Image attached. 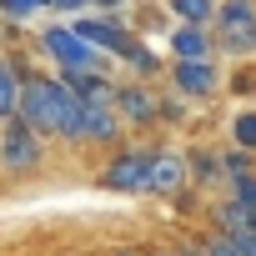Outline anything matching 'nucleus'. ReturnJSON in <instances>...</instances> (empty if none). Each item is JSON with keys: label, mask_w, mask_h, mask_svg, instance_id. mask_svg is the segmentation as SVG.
<instances>
[{"label": "nucleus", "mask_w": 256, "mask_h": 256, "mask_svg": "<svg viewBox=\"0 0 256 256\" xmlns=\"http://www.w3.org/2000/svg\"><path fill=\"white\" fill-rule=\"evenodd\" d=\"M50 0H0V20H10V26H30L36 16H46Z\"/></svg>", "instance_id": "nucleus-18"}, {"label": "nucleus", "mask_w": 256, "mask_h": 256, "mask_svg": "<svg viewBox=\"0 0 256 256\" xmlns=\"http://www.w3.org/2000/svg\"><path fill=\"white\" fill-rule=\"evenodd\" d=\"M131 0H96V10H126Z\"/></svg>", "instance_id": "nucleus-24"}, {"label": "nucleus", "mask_w": 256, "mask_h": 256, "mask_svg": "<svg viewBox=\"0 0 256 256\" xmlns=\"http://www.w3.org/2000/svg\"><path fill=\"white\" fill-rule=\"evenodd\" d=\"M191 181H186V151H176V146H166V141H156V156H151V186H146V196H156V201H171L176 191H186Z\"/></svg>", "instance_id": "nucleus-10"}, {"label": "nucleus", "mask_w": 256, "mask_h": 256, "mask_svg": "<svg viewBox=\"0 0 256 256\" xmlns=\"http://www.w3.org/2000/svg\"><path fill=\"white\" fill-rule=\"evenodd\" d=\"M171 26H176V20L166 16V6H141V16L131 20V30H136V36H146V40H151V36H161V30H171Z\"/></svg>", "instance_id": "nucleus-19"}, {"label": "nucleus", "mask_w": 256, "mask_h": 256, "mask_svg": "<svg viewBox=\"0 0 256 256\" xmlns=\"http://www.w3.org/2000/svg\"><path fill=\"white\" fill-rule=\"evenodd\" d=\"M16 70H20V120L46 141V146H60L70 156H80V100L76 90H66V80L56 70H40L30 56L10 50Z\"/></svg>", "instance_id": "nucleus-1"}, {"label": "nucleus", "mask_w": 256, "mask_h": 256, "mask_svg": "<svg viewBox=\"0 0 256 256\" xmlns=\"http://www.w3.org/2000/svg\"><path fill=\"white\" fill-rule=\"evenodd\" d=\"M116 66H126V76H136V80H166L171 56H161V50H156L146 36H136L131 46H126V56H120Z\"/></svg>", "instance_id": "nucleus-13"}, {"label": "nucleus", "mask_w": 256, "mask_h": 256, "mask_svg": "<svg viewBox=\"0 0 256 256\" xmlns=\"http://www.w3.org/2000/svg\"><path fill=\"white\" fill-rule=\"evenodd\" d=\"M151 156H156V141H120L110 156L96 161V186L110 191V196H146L151 186Z\"/></svg>", "instance_id": "nucleus-2"}, {"label": "nucleus", "mask_w": 256, "mask_h": 256, "mask_svg": "<svg viewBox=\"0 0 256 256\" xmlns=\"http://www.w3.org/2000/svg\"><path fill=\"white\" fill-rule=\"evenodd\" d=\"M226 196H231L246 216H256V166H251V171H231V176H226Z\"/></svg>", "instance_id": "nucleus-16"}, {"label": "nucleus", "mask_w": 256, "mask_h": 256, "mask_svg": "<svg viewBox=\"0 0 256 256\" xmlns=\"http://www.w3.org/2000/svg\"><path fill=\"white\" fill-rule=\"evenodd\" d=\"M211 36L221 60H236V66L256 60V0H216Z\"/></svg>", "instance_id": "nucleus-5"}, {"label": "nucleus", "mask_w": 256, "mask_h": 256, "mask_svg": "<svg viewBox=\"0 0 256 256\" xmlns=\"http://www.w3.org/2000/svg\"><path fill=\"white\" fill-rule=\"evenodd\" d=\"M50 161V146L30 131V126L20 116H6L0 120V181L6 186H26L46 171Z\"/></svg>", "instance_id": "nucleus-3"}, {"label": "nucleus", "mask_w": 256, "mask_h": 256, "mask_svg": "<svg viewBox=\"0 0 256 256\" xmlns=\"http://www.w3.org/2000/svg\"><path fill=\"white\" fill-rule=\"evenodd\" d=\"M186 120H191V100L176 96L171 86H161V131H181Z\"/></svg>", "instance_id": "nucleus-17"}, {"label": "nucleus", "mask_w": 256, "mask_h": 256, "mask_svg": "<svg viewBox=\"0 0 256 256\" xmlns=\"http://www.w3.org/2000/svg\"><path fill=\"white\" fill-rule=\"evenodd\" d=\"M70 26H76V36H80L86 46H96L106 60H120L126 46L136 40L131 16H126V10H86V16H76Z\"/></svg>", "instance_id": "nucleus-8"}, {"label": "nucleus", "mask_w": 256, "mask_h": 256, "mask_svg": "<svg viewBox=\"0 0 256 256\" xmlns=\"http://www.w3.org/2000/svg\"><path fill=\"white\" fill-rule=\"evenodd\" d=\"M20 110V70L10 60V50H0V120Z\"/></svg>", "instance_id": "nucleus-14"}, {"label": "nucleus", "mask_w": 256, "mask_h": 256, "mask_svg": "<svg viewBox=\"0 0 256 256\" xmlns=\"http://www.w3.org/2000/svg\"><path fill=\"white\" fill-rule=\"evenodd\" d=\"M166 56L171 60H221L211 26H181V20L166 30Z\"/></svg>", "instance_id": "nucleus-12"}, {"label": "nucleus", "mask_w": 256, "mask_h": 256, "mask_svg": "<svg viewBox=\"0 0 256 256\" xmlns=\"http://www.w3.org/2000/svg\"><path fill=\"white\" fill-rule=\"evenodd\" d=\"M110 106H116V116L126 120V131H131V136L161 131V86H156V80H136V76H116Z\"/></svg>", "instance_id": "nucleus-6"}, {"label": "nucleus", "mask_w": 256, "mask_h": 256, "mask_svg": "<svg viewBox=\"0 0 256 256\" xmlns=\"http://www.w3.org/2000/svg\"><path fill=\"white\" fill-rule=\"evenodd\" d=\"M166 16L181 26H211L216 20V0H166Z\"/></svg>", "instance_id": "nucleus-15"}, {"label": "nucleus", "mask_w": 256, "mask_h": 256, "mask_svg": "<svg viewBox=\"0 0 256 256\" xmlns=\"http://www.w3.org/2000/svg\"><path fill=\"white\" fill-rule=\"evenodd\" d=\"M120 141H131V131H126V120L116 116V106L110 100H80V156L100 161Z\"/></svg>", "instance_id": "nucleus-7"}, {"label": "nucleus", "mask_w": 256, "mask_h": 256, "mask_svg": "<svg viewBox=\"0 0 256 256\" xmlns=\"http://www.w3.org/2000/svg\"><path fill=\"white\" fill-rule=\"evenodd\" d=\"M96 256H106V251H96Z\"/></svg>", "instance_id": "nucleus-25"}, {"label": "nucleus", "mask_w": 256, "mask_h": 256, "mask_svg": "<svg viewBox=\"0 0 256 256\" xmlns=\"http://www.w3.org/2000/svg\"><path fill=\"white\" fill-rule=\"evenodd\" d=\"M36 56H40L46 70H56V76H66V70H100V66H116V60H106L96 46H86V40L76 36L70 20H56V16L36 30Z\"/></svg>", "instance_id": "nucleus-4"}, {"label": "nucleus", "mask_w": 256, "mask_h": 256, "mask_svg": "<svg viewBox=\"0 0 256 256\" xmlns=\"http://www.w3.org/2000/svg\"><path fill=\"white\" fill-rule=\"evenodd\" d=\"M186 181L201 191V196H211V191H221L226 186V166H221V146H206V141H191L186 146Z\"/></svg>", "instance_id": "nucleus-11"}, {"label": "nucleus", "mask_w": 256, "mask_h": 256, "mask_svg": "<svg viewBox=\"0 0 256 256\" xmlns=\"http://www.w3.org/2000/svg\"><path fill=\"white\" fill-rule=\"evenodd\" d=\"M106 256H151V246H136V241H120V246H106Z\"/></svg>", "instance_id": "nucleus-22"}, {"label": "nucleus", "mask_w": 256, "mask_h": 256, "mask_svg": "<svg viewBox=\"0 0 256 256\" xmlns=\"http://www.w3.org/2000/svg\"><path fill=\"white\" fill-rule=\"evenodd\" d=\"M166 86L176 96H186L191 106H211L226 90V66L221 60H171L166 66Z\"/></svg>", "instance_id": "nucleus-9"}, {"label": "nucleus", "mask_w": 256, "mask_h": 256, "mask_svg": "<svg viewBox=\"0 0 256 256\" xmlns=\"http://www.w3.org/2000/svg\"><path fill=\"white\" fill-rule=\"evenodd\" d=\"M226 131H231V146H241V151L256 156V110H236Z\"/></svg>", "instance_id": "nucleus-20"}, {"label": "nucleus", "mask_w": 256, "mask_h": 256, "mask_svg": "<svg viewBox=\"0 0 256 256\" xmlns=\"http://www.w3.org/2000/svg\"><path fill=\"white\" fill-rule=\"evenodd\" d=\"M86 10H96V0H50L46 6V16H56V20H76Z\"/></svg>", "instance_id": "nucleus-21"}, {"label": "nucleus", "mask_w": 256, "mask_h": 256, "mask_svg": "<svg viewBox=\"0 0 256 256\" xmlns=\"http://www.w3.org/2000/svg\"><path fill=\"white\" fill-rule=\"evenodd\" d=\"M151 256H196V246H151Z\"/></svg>", "instance_id": "nucleus-23"}]
</instances>
